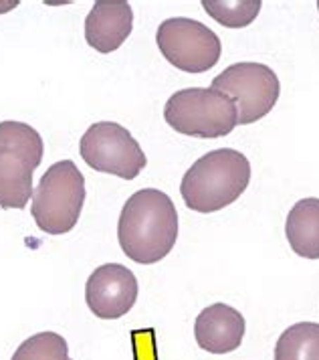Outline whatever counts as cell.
Masks as SVG:
<instances>
[{"instance_id": "cell-1", "label": "cell", "mask_w": 319, "mask_h": 360, "mask_svg": "<svg viewBox=\"0 0 319 360\" xmlns=\"http://www.w3.org/2000/svg\"><path fill=\"white\" fill-rule=\"evenodd\" d=\"M178 239V213L174 202L158 188H144L126 200L117 241L131 262L152 265L164 259Z\"/></svg>"}, {"instance_id": "cell-2", "label": "cell", "mask_w": 319, "mask_h": 360, "mask_svg": "<svg viewBox=\"0 0 319 360\" xmlns=\"http://www.w3.org/2000/svg\"><path fill=\"white\" fill-rule=\"evenodd\" d=\"M251 182V164L233 148L212 150L186 170L180 182L184 205L196 213H216L233 205Z\"/></svg>"}, {"instance_id": "cell-3", "label": "cell", "mask_w": 319, "mask_h": 360, "mask_svg": "<svg viewBox=\"0 0 319 360\" xmlns=\"http://www.w3.org/2000/svg\"><path fill=\"white\" fill-rule=\"evenodd\" d=\"M45 144L25 122H0V207L25 209L32 198V174Z\"/></svg>"}, {"instance_id": "cell-4", "label": "cell", "mask_w": 319, "mask_h": 360, "mask_svg": "<svg viewBox=\"0 0 319 360\" xmlns=\"http://www.w3.org/2000/svg\"><path fill=\"white\" fill-rule=\"evenodd\" d=\"M85 202V179L73 160L48 166L34 188L31 214L37 227L47 235H65L79 223Z\"/></svg>"}, {"instance_id": "cell-5", "label": "cell", "mask_w": 319, "mask_h": 360, "mask_svg": "<svg viewBox=\"0 0 319 360\" xmlns=\"http://www.w3.org/2000/svg\"><path fill=\"white\" fill-rule=\"evenodd\" d=\"M164 120L172 130L192 138H223L239 126L235 101L214 87H188L172 94Z\"/></svg>"}, {"instance_id": "cell-6", "label": "cell", "mask_w": 319, "mask_h": 360, "mask_svg": "<svg viewBox=\"0 0 319 360\" xmlns=\"http://www.w3.org/2000/svg\"><path fill=\"white\" fill-rule=\"evenodd\" d=\"M212 87L226 94L237 105V124L249 126L271 112L281 94L279 77L271 67L242 61L226 67L212 79Z\"/></svg>"}, {"instance_id": "cell-7", "label": "cell", "mask_w": 319, "mask_h": 360, "mask_svg": "<svg viewBox=\"0 0 319 360\" xmlns=\"http://www.w3.org/2000/svg\"><path fill=\"white\" fill-rule=\"evenodd\" d=\"M81 158L97 172L134 180L145 168L140 142L115 122H97L81 136Z\"/></svg>"}, {"instance_id": "cell-8", "label": "cell", "mask_w": 319, "mask_h": 360, "mask_svg": "<svg viewBox=\"0 0 319 360\" xmlns=\"http://www.w3.org/2000/svg\"><path fill=\"white\" fill-rule=\"evenodd\" d=\"M160 53L180 71L204 73L219 63L223 45L207 25L186 17L164 20L156 33Z\"/></svg>"}, {"instance_id": "cell-9", "label": "cell", "mask_w": 319, "mask_h": 360, "mask_svg": "<svg viewBox=\"0 0 319 360\" xmlns=\"http://www.w3.org/2000/svg\"><path fill=\"white\" fill-rule=\"evenodd\" d=\"M138 279L134 271L119 263L99 265L85 283V302L101 320L126 316L138 300Z\"/></svg>"}, {"instance_id": "cell-10", "label": "cell", "mask_w": 319, "mask_h": 360, "mask_svg": "<svg viewBox=\"0 0 319 360\" xmlns=\"http://www.w3.org/2000/svg\"><path fill=\"white\" fill-rule=\"evenodd\" d=\"M134 11L126 0H97L85 18V41L97 53L117 51L131 34Z\"/></svg>"}, {"instance_id": "cell-11", "label": "cell", "mask_w": 319, "mask_h": 360, "mask_svg": "<svg viewBox=\"0 0 319 360\" xmlns=\"http://www.w3.org/2000/svg\"><path fill=\"white\" fill-rule=\"evenodd\" d=\"M245 318L226 304H212L198 314L194 322L196 344L210 354H228L245 338Z\"/></svg>"}, {"instance_id": "cell-12", "label": "cell", "mask_w": 319, "mask_h": 360, "mask_svg": "<svg viewBox=\"0 0 319 360\" xmlns=\"http://www.w3.org/2000/svg\"><path fill=\"white\" fill-rule=\"evenodd\" d=\"M289 247L305 259H319V198H301L285 223Z\"/></svg>"}, {"instance_id": "cell-13", "label": "cell", "mask_w": 319, "mask_h": 360, "mask_svg": "<svg viewBox=\"0 0 319 360\" xmlns=\"http://www.w3.org/2000/svg\"><path fill=\"white\" fill-rule=\"evenodd\" d=\"M275 360H319V324L289 326L275 344Z\"/></svg>"}, {"instance_id": "cell-14", "label": "cell", "mask_w": 319, "mask_h": 360, "mask_svg": "<svg viewBox=\"0 0 319 360\" xmlns=\"http://www.w3.org/2000/svg\"><path fill=\"white\" fill-rule=\"evenodd\" d=\"M208 17L226 29L249 27L261 13V0H202Z\"/></svg>"}, {"instance_id": "cell-15", "label": "cell", "mask_w": 319, "mask_h": 360, "mask_svg": "<svg viewBox=\"0 0 319 360\" xmlns=\"http://www.w3.org/2000/svg\"><path fill=\"white\" fill-rule=\"evenodd\" d=\"M11 360H69V346L57 332H39L20 344Z\"/></svg>"}, {"instance_id": "cell-16", "label": "cell", "mask_w": 319, "mask_h": 360, "mask_svg": "<svg viewBox=\"0 0 319 360\" xmlns=\"http://www.w3.org/2000/svg\"><path fill=\"white\" fill-rule=\"evenodd\" d=\"M318 8H319V2H318Z\"/></svg>"}, {"instance_id": "cell-17", "label": "cell", "mask_w": 319, "mask_h": 360, "mask_svg": "<svg viewBox=\"0 0 319 360\" xmlns=\"http://www.w3.org/2000/svg\"><path fill=\"white\" fill-rule=\"evenodd\" d=\"M69 360H71V359H69Z\"/></svg>"}]
</instances>
